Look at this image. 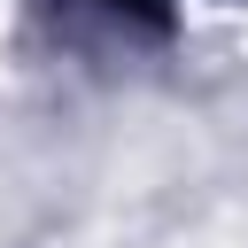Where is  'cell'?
<instances>
[{
	"instance_id": "1",
	"label": "cell",
	"mask_w": 248,
	"mask_h": 248,
	"mask_svg": "<svg viewBox=\"0 0 248 248\" xmlns=\"http://www.w3.org/2000/svg\"><path fill=\"white\" fill-rule=\"evenodd\" d=\"M8 23H16V8L0 0V62H8Z\"/></svg>"
}]
</instances>
